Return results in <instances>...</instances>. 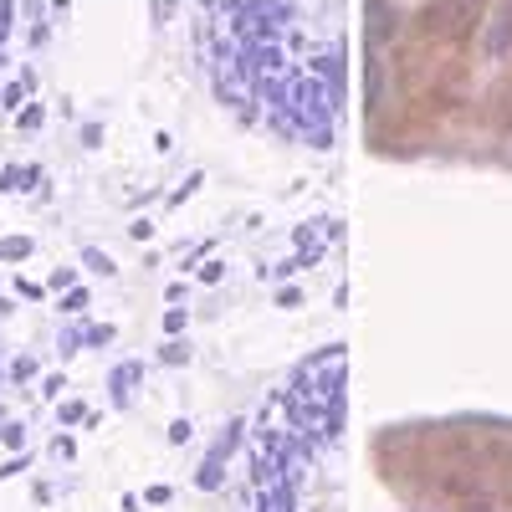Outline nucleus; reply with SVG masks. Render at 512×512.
<instances>
[{
  "label": "nucleus",
  "mask_w": 512,
  "mask_h": 512,
  "mask_svg": "<svg viewBox=\"0 0 512 512\" xmlns=\"http://www.w3.org/2000/svg\"><path fill=\"white\" fill-rule=\"evenodd\" d=\"M507 41H512V0L497 11V21H492V52H507Z\"/></svg>",
  "instance_id": "2"
},
{
  "label": "nucleus",
  "mask_w": 512,
  "mask_h": 512,
  "mask_svg": "<svg viewBox=\"0 0 512 512\" xmlns=\"http://www.w3.org/2000/svg\"><path fill=\"white\" fill-rule=\"evenodd\" d=\"M482 11V0H425V26H436V31H461L466 21H477Z\"/></svg>",
  "instance_id": "1"
}]
</instances>
